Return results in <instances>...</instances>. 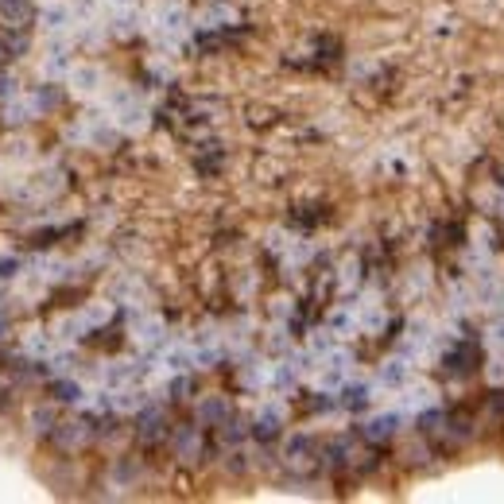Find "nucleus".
<instances>
[{"instance_id":"f257e3e1","label":"nucleus","mask_w":504,"mask_h":504,"mask_svg":"<svg viewBox=\"0 0 504 504\" xmlns=\"http://www.w3.org/2000/svg\"><path fill=\"white\" fill-rule=\"evenodd\" d=\"M477 361H481V349H477L474 342H462L458 349H450V357H446V368H450V373H458V376H465V373H474V368H477Z\"/></svg>"},{"instance_id":"f03ea898","label":"nucleus","mask_w":504,"mask_h":504,"mask_svg":"<svg viewBox=\"0 0 504 504\" xmlns=\"http://www.w3.org/2000/svg\"><path fill=\"white\" fill-rule=\"evenodd\" d=\"M0 24H8V28L31 24V0H0Z\"/></svg>"},{"instance_id":"7ed1b4c3","label":"nucleus","mask_w":504,"mask_h":504,"mask_svg":"<svg viewBox=\"0 0 504 504\" xmlns=\"http://www.w3.org/2000/svg\"><path fill=\"white\" fill-rule=\"evenodd\" d=\"M392 435H395V416H380V419H373V423L365 427L368 442H384V438H392Z\"/></svg>"},{"instance_id":"0eeeda50","label":"nucleus","mask_w":504,"mask_h":504,"mask_svg":"<svg viewBox=\"0 0 504 504\" xmlns=\"http://www.w3.org/2000/svg\"><path fill=\"white\" fill-rule=\"evenodd\" d=\"M16 268H20V260H0V276H4V279L16 276Z\"/></svg>"},{"instance_id":"20e7f679","label":"nucleus","mask_w":504,"mask_h":504,"mask_svg":"<svg viewBox=\"0 0 504 504\" xmlns=\"http://www.w3.org/2000/svg\"><path fill=\"white\" fill-rule=\"evenodd\" d=\"M50 392H55V400H66V404H70V400H78V395H82V388L70 384V380H55V384H50Z\"/></svg>"},{"instance_id":"423d86ee","label":"nucleus","mask_w":504,"mask_h":504,"mask_svg":"<svg viewBox=\"0 0 504 504\" xmlns=\"http://www.w3.org/2000/svg\"><path fill=\"white\" fill-rule=\"evenodd\" d=\"M365 400H368L365 388H349V400H346V404H349V407H365Z\"/></svg>"},{"instance_id":"39448f33","label":"nucleus","mask_w":504,"mask_h":504,"mask_svg":"<svg viewBox=\"0 0 504 504\" xmlns=\"http://www.w3.org/2000/svg\"><path fill=\"white\" fill-rule=\"evenodd\" d=\"M252 435H256V438H276L279 435V419L276 416H264L256 423V431H252Z\"/></svg>"}]
</instances>
